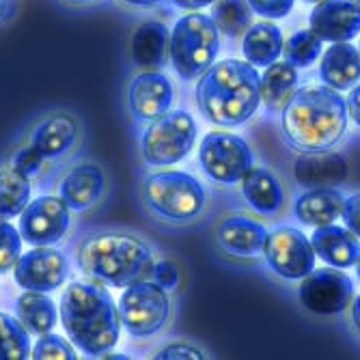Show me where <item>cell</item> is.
<instances>
[{
	"mask_svg": "<svg viewBox=\"0 0 360 360\" xmlns=\"http://www.w3.org/2000/svg\"><path fill=\"white\" fill-rule=\"evenodd\" d=\"M347 102L328 84H307L283 106V136L300 153L328 151L347 132Z\"/></svg>",
	"mask_w": 360,
	"mask_h": 360,
	"instance_id": "cell-1",
	"label": "cell"
},
{
	"mask_svg": "<svg viewBox=\"0 0 360 360\" xmlns=\"http://www.w3.org/2000/svg\"><path fill=\"white\" fill-rule=\"evenodd\" d=\"M70 207L60 196L44 194L20 214V233L30 246H54L70 231Z\"/></svg>",
	"mask_w": 360,
	"mask_h": 360,
	"instance_id": "cell-11",
	"label": "cell"
},
{
	"mask_svg": "<svg viewBox=\"0 0 360 360\" xmlns=\"http://www.w3.org/2000/svg\"><path fill=\"white\" fill-rule=\"evenodd\" d=\"M30 203V179L13 167L0 171V218H15Z\"/></svg>",
	"mask_w": 360,
	"mask_h": 360,
	"instance_id": "cell-28",
	"label": "cell"
},
{
	"mask_svg": "<svg viewBox=\"0 0 360 360\" xmlns=\"http://www.w3.org/2000/svg\"><path fill=\"white\" fill-rule=\"evenodd\" d=\"M196 106L207 121L222 127L246 123L261 106V76L248 60L222 58L196 82Z\"/></svg>",
	"mask_w": 360,
	"mask_h": 360,
	"instance_id": "cell-3",
	"label": "cell"
},
{
	"mask_svg": "<svg viewBox=\"0 0 360 360\" xmlns=\"http://www.w3.org/2000/svg\"><path fill=\"white\" fill-rule=\"evenodd\" d=\"M345 199L335 188H309L293 205V214L307 226L330 224L343 214Z\"/></svg>",
	"mask_w": 360,
	"mask_h": 360,
	"instance_id": "cell-24",
	"label": "cell"
},
{
	"mask_svg": "<svg viewBox=\"0 0 360 360\" xmlns=\"http://www.w3.org/2000/svg\"><path fill=\"white\" fill-rule=\"evenodd\" d=\"M171 30L165 22L147 20L132 35V58L141 70H160L167 65Z\"/></svg>",
	"mask_w": 360,
	"mask_h": 360,
	"instance_id": "cell-22",
	"label": "cell"
},
{
	"mask_svg": "<svg viewBox=\"0 0 360 360\" xmlns=\"http://www.w3.org/2000/svg\"><path fill=\"white\" fill-rule=\"evenodd\" d=\"M358 3H360V0H358Z\"/></svg>",
	"mask_w": 360,
	"mask_h": 360,
	"instance_id": "cell-47",
	"label": "cell"
},
{
	"mask_svg": "<svg viewBox=\"0 0 360 360\" xmlns=\"http://www.w3.org/2000/svg\"><path fill=\"white\" fill-rule=\"evenodd\" d=\"M356 274H358V278H360V257H358V261H356Z\"/></svg>",
	"mask_w": 360,
	"mask_h": 360,
	"instance_id": "cell-44",
	"label": "cell"
},
{
	"mask_svg": "<svg viewBox=\"0 0 360 360\" xmlns=\"http://www.w3.org/2000/svg\"><path fill=\"white\" fill-rule=\"evenodd\" d=\"M171 3L179 9H186V11H199V9L214 5L216 0H171Z\"/></svg>",
	"mask_w": 360,
	"mask_h": 360,
	"instance_id": "cell-40",
	"label": "cell"
},
{
	"mask_svg": "<svg viewBox=\"0 0 360 360\" xmlns=\"http://www.w3.org/2000/svg\"><path fill=\"white\" fill-rule=\"evenodd\" d=\"M321 39L315 35L311 28L298 30L285 41L283 46V56L293 68H311V65L319 58L321 54Z\"/></svg>",
	"mask_w": 360,
	"mask_h": 360,
	"instance_id": "cell-31",
	"label": "cell"
},
{
	"mask_svg": "<svg viewBox=\"0 0 360 360\" xmlns=\"http://www.w3.org/2000/svg\"><path fill=\"white\" fill-rule=\"evenodd\" d=\"M347 112H349V119L360 127V84L354 86L347 95Z\"/></svg>",
	"mask_w": 360,
	"mask_h": 360,
	"instance_id": "cell-39",
	"label": "cell"
},
{
	"mask_svg": "<svg viewBox=\"0 0 360 360\" xmlns=\"http://www.w3.org/2000/svg\"><path fill=\"white\" fill-rule=\"evenodd\" d=\"M125 5H132V7H155L160 3H165V0H123Z\"/></svg>",
	"mask_w": 360,
	"mask_h": 360,
	"instance_id": "cell-41",
	"label": "cell"
},
{
	"mask_svg": "<svg viewBox=\"0 0 360 360\" xmlns=\"http://www.w3.org/2000/svg\"><path fill=\"white\" fill-rule=\"evenodd\" d=\"M32 358L35 360H76V349L70 341H65L60 335L46 333L32 347Z\"/></svg>",
	"mask_w": 360,
	"mask_h": 360,
	"instance_id": "cell-33",
	"label": "cell"
},
{
	"mask_svg": "<svg viewBox=\"0 0 360 360\" xmlns=\"http://www.w3.org/2000/svg\"><path fill=\"white\" fill-rule=\"evenodd\" d=\"M78 141V123L68 112H52L32 129L30 145L39 149L46 160L68 155Z\"/></svg>",
	"mask_w": 360,
	"mask_h": 360,
	"instance_id": "cell-19",
	"label": "cell"
},
{
	"mask_svg": "<svg viewBox=\"0 0 360 360\" xmlns=\"http://www.w3.org/2000/svg\"><path fill=\"white\" fill-rule=\"evenodd\" d=\"M319 76L323 84L335 91H347L360 80V50L349 41L333 44L319 63Z\"/></svg>",
	"mask_w": 360,
	"mask_h": 360,
	"instance_id": "cell-23",
	"label": "cell"
},
{
	"mask_svg": "<svg viewBox=\"0 0 360 360\" xmlns=\"http://www.w3.org/2000/svg\"><path fill=\"white\" fill-rule=\"evenodd\" d=\"M106 192V175L95 165H78L60 181V199L74 212L91 210Z\"/></svg>",
	"mask_w": 360,
	"mask_h": 360,
	"instance_id": "cell-18",
	"label": "cell"
},
{
	"mask_svg": "<svg viewBox=\"0 0 360 360\" xmlns=\"http://www.w3.org/2000/svg\"><path fill=\"white\" fill-rule=\"evenodd\" d=\"M293 177L304 188H333L347 177V162L333 151L302 153L293 167Z\"/></svg>",
	"mask_w": 360,
	"mask_h": 360,
	"instance_id": "cell-20",
	"label": "cell"
},
{
	"mask_svg": "<svg viewBox=\"0 0 360 360\" xmlns=\"http://www.w3.org/2000/svg\"><path fill=\"white\" fill-rule=\"evenodd\" d=\"M78 268L102 285L127 287L151 276V248L132 233H95L78 248Z\"/></svg>",
	"mask_w": 360,
	"mask_h": 360,
	"instance_id": "cell-4",
	"label": "cell"
},
{
	"mask_svg": "<svg viewBox=\"0 0 360 360\" xmlns=\"http://www.w3.org/2000/svg\"><path fill=\"white\" fill-rule=\"evenodd\" d=\"M60 321L70 341L86 356H104L121 335V315L102 285L72 281L60 296Z\"/></svg>",
	"mask_w": 360,
	"mask_h": 360,
	"instance_id": "cell-2",
	"label": "cell"
},
{
	"mask_svg": "<svg viewBox=\"0 0 360 360\" xmlns=\"http://www.w3.org/2000/svg\"><path fill=\"white\" fill-rule=\"evenodd\" d=\"M220 52V30L212 15L192 11L181 15L171 30L169 56L181 80L201 78Z\"/></svg>",
	"mask_w": 360,
	"mask_h": 360,
	"instance_id": "cell-5",
	"label": "cell"
},
{
	"mask_svg": "<svg viewBox=\"0 0 360 360\" xmlns=\"http://www.w3.org/2000/svg\"><path fill=\"white\" fill-rule=\"evenodd\" d=\"M304 3H315L317 5V3H321V0H304Z\"/></svg>",
	"mask_w": 360,
	"mask_h": 360,
	"instance_id": "cell-46",
	"label": "cell"
},
{
	"mask_svg": "<svg viewBox=\"0 0 360 360\" xmlns=\"http://www.w3.org/2000/svg\"><path fill=\"white\" fill-rule=\"evenodd\" d=\"M22 233L9 220L0 218V274H7L15 268L22 257Z\"/></svg>",
	"mask_w": 360,
	"mask_h": 360,
	"instance_id": "cell-32",
	"label": "cell"
},
{
	"mask_svg": "<svg viewBox=\"0 0 360 360\" xmlns=\"http://www.w3.org/2000/svg\"><path fill=\"white\" fill-rule=\"evenodd\" d=\"M70 3H89V0H70Z\"/></svg>",
	"mask_w": 360,
	"mask_h": 360,
	"instance_id": "cell-45",
	"label": "cell"
},
{
	"mask_svg": "<svg viewBox=\"0 0 360 360\" xmlns=\"http://www.w3.org/2000/svg\"><path fill=\"white\" fill-rule=\"evenodd\" d=\"M242 196L244 201L264 216H276L285 205V188L281 179L264 169V167H252L242 177Z\"/></svg>",
	"mask_w": 360,
	"mask_h": 360,
	"instance_id": "cell-21",
	"label": "cell"
},
{
	"mask_svg": "<svg viewBox=\"0 0 360 360\" xmlns=\"http://www.w3.org/2000/svg\"><path fill=\"white\" fill-rule=\"evenodd\" d=\"M214 236H216V244L226 255L238 259H252L264 255L268 229L255 218L236 214L220 220Z\"/></svg>",
	"mask_w": 360,
	"mask_h": 360,
	"instance_id": "cell-16",
	"label": "cell"
},
{
	"mask_svg": "<svg viewBox=\"0 0 360 360\" xmlns=\"http://www.w3.org/2000/svg\"><path fill=\"white\" fill-rule=\"evenodd\" d=\"M70 274V261L52 246H32L13 268V278L22 289L50 293L58 289Z\"/></svg>",
	"mask_w": 360,
	"mask_h": 360,
	"instance_id": "cell-13",
	"label": "cell"
},
{
	"mask_svg": "<svg viewBox=\"0 0 360 360\" xmlns=\"http://www.w3.org/2000/svg\"><path fill=\"white\" fill-rule=\"evenodd\" d=\"M264 255L274 274L287 281H302L315 270V248L300 229L276 226L268 231Z\"/></svg>",
	"mask_w": 360,
	"mask_h": 360,
	"instance_id": "cell-10",
	"label": "cell"
},
{
	"mask_svg": "<svg viewBox=\"0 0 360 360\" xmlns=\"http://www.w3.org/2000/svg\"><path fill=\"white\" fill-rule=\"evenodd\" d=\"M175 102L173 82L158 70H147L132 78L127 89V106L141 121H153L169 112Z\"/></svg>",
	"mask_w": 360,
	"mask_h": 360,
	"instance_id": "cell-14",
	"label": "cell"
},
{
	"mask_svg": "<svg viewBox=\"0 0 360 360\" xmlns=\"http://www.w3.org/2000/svg\"><path fill=\"white\" fill-rule=\"evenodd\" d=\"M44 153L39 151V149H35L32 145H28V147H22L15 155H13V160H11V167L18 171V173H22L24 177H28V179H32V177H37L39 175V171H41V167H44Z\"/></svg>",
	"mask_w": 360,
	"mask_h": 360,
	"instance_id": "cell-34",
	"label": "cell"
},
{
	"mask_svg": "<svg viewBox=\"0 0 360 360\" xmlns=\"http://www.w3.org/2000/svg\"><path fill=\"white\" fill-rule=\"evenodd\" d=\"M309 26L321 41H352L360 35L358 0H321L309 18Z\"/></svg>",
	"mask_w": 360,
	"mask_h": 360,
	"instance_id": "cell-15",
	"label": "cell"
},
{
	"mask_svg": "<svg viewBox=\"0 0 360 360\" xmlns=\"http://www.w3.org/2000/svg\"><path fill=\"white\" fill-rule=\"evenodd\" d=\"M341 216H343V222H345V226L349 229V231L360 238V192L347 196Z\"/></svg>",
	"mask_w": 360,
	"mask_h": 360,
	"instance_id": "cell-38",
	"label": "cell"
},
{
	"mask_svg": "<svg viewBox=\"0 0 360 360\" xmlns=\"http://www.w3.org/2000/svg\"><path fill=\"white\" fill-rule=\"evenodd\" d=\"M311 244L315 248V255L326 266L333 268H352L360 257V238L354 236L347 226H339L333 222L315 226Z\"/></svg>",
	"mask_w": 360,
	"mask_h": 360,
	"instance_id": "cell-17",
	"label": "cell"
},
{
	"mask_svg": "<svg viewBox=\"0 0 360 360\" xmlns=\"http://www.w3.org/2000/svg\"><path fill=\"white\" fill-rule=\"evenodd\" d=\"M300 302L315 315H339L354 298V283L341 268L313 270L300 283Z\"/></svg>",
	"mask_w": 360,
	"mask_h": 360,
	"instance_id": "cell-12",
	"label": "cell"
},
{
	"mask_svg": "<svg viewBox=\"0 0 360 360\" xmlns=\"http://www.w3.org/2000/svg\"><path fill=\"white\" fill-rule=\"evenodd\" d=\"M30 356V333L9 313L0 311V360H24Z\"/></svg>",
	"mask_w": 360,
	"mask_h": 360,
	"instance_id": "cell-30",
	"label": "cell"
},
{
	"mask_svg": "<svg viewBox=\"0 0 360 360\" xmlns=\"http://www.w3.org/2000/svg\"><path fill=\"white\" fill-rule=\"evenodd\" d=\"M252 13L248 0H216L212 5V20L229 39L244 35L252 24Z\"/></svg>",
	"mask_w": 360,
	"mask_h": 360,
	"instance_id": "cell-29",
	"label": "cell"
},
{
	"mask_svg": "<svg viewBox=\"0 0 360 360\" xmlns=\"http://www.w3.org/2000/svg\"><path fill=\"white\" fill-rule=\"evenodd\" d=\"M153 358H155V360H179V358L201 360V358H205V354H203L201 349L192 347V345L177 343V345H169V347H165V349H160Z\"/></svg>",
	"mask_w": 360,
	"mask_h": 360,
	"instance_id": "cell-37",
	"label": "cell"
},
{
	"mask_svg": "<svg viewBox=\"0 0 360 360\" xmlns=\"http://www.w3.org/2000/svg\"><path fill=\"white\" fill-rule=\"evenodd\" d=\"M155 285H160L162 289L167 291H175L179 287V270L173 261L169 259H160V261H153V268H151V276H149Z\"/></svg>",
	"mask_w": 360,
	"mask_h": 360,
	"instance_id": "cell-35",
	"label": "cell"
},
{
	"mask_svg": "<svg viewBox=\"0 0 360 360\" xmlns=\"http://www.w3.org/2000/svg\"><path fill=\"white\" fill-rule=\"evenodd\" d=\"M296 0H248L252 11L266 20H283L291 13Z\"/></svg>",
	"mask_w": 360,
	"mask_h": 360,
	"instance_id": "cell-36",
	"label": "cell"
},
{
	"mask_svg": "<svg viewBox=\"0 0 360 360\" xmlns=\"http://www.w3.org/2000/svg\"><path fill=\"white\" fill-rule=\"evenodd\" d=\"M5 11H7V0H0V18H3Z\"/></svg>",
	"mask_w": 360,
	"mask_h": 360,
	"instance_id": "cell-43",
	"label": "cell"
},
{
	"mask_svg": "<svg viewBox=\"0 0 360 360\" xmlns=\"http://www.w3.org/2000/svg\"><path fill=\"white\" fill-rule=\"evenodd\" d=\"M15 311L30 335H46L56 326V307L44 291L24 289L15 302Z\"/></svg>",
	"mask_w": 360,
	"mask_h": 360,
	"instance_id": "cell-26",
	"label": "cell"
},
{
	"mask_svg": "<svg viewBox=\"0 0 360 360\" xmlns=\"http://www.w3.org/2000/svg\"><path fill=\"white\" fill-rule=\"evenodd\" d=\"M298 84V68L291 63H272L261 76V100L268 106V110H278L285 106L287 97Z\"/></svg>",
	"mask_w": 360,
	"mask_h": 360,
	"instance_id": "cell-27",
	"label": "cell"
},
{
	"mask_svg": "<svg viewBox=\"0 0 360 360\" xmlns=\"http://www.w3.org/2000/svg\"><path fill=\"white\" fill-rule=\"evenodd\" d=\"M283 32L274 22L250 24L242 37V54L255 68H268L283 54Z\"/></svg>",
	"mask_w": 360,
	"mask_h": 360,
	"instance_id": "cell-25",
	"label": "cell"
},
{
	"mask_svg": "<svg viewBox=\"0 0 360 360\" xmlns=\"http://www.w3.org/2000/svg\"><path fill=\"white\" fill-rule=\"evenodd\" d=\"M199 162L205 175L224 186L240 184L242 177L255 167V158L250 145L229 132H212L201 141Z\"/></svg>",
	"mask_w": 360,
	"mask_h": 360,
	"instance_id": "cell-9",
	"label": "cell"
},
{
	"mask_svg": "<svg viewBox=\"0 0 360 360\" xmlns=\"http://www.w3.org/2000/svg\"><path fill=\"white\" fill-rule=\"evenodd\" d=\"M199 127L190 112L169 110L162 117L153 119L145 129L141 149L147 165L151 167H173L192 151L196 143Z\"/></svg>",
	"mask_w": 360,
	"mask_h": 360,
	"instance_id": "cell-7",
	"label": "cell"
},
{
	"mask_svg": "<svg viewBox=\"0 0 360 360\" xmlns=\"http://www.w3.org/2000/svg\"><path fill=\"white\" fill-rule=\"evenodd\" d=\"M143 201L162 220L192 222L207 207V190L190 173L160 171L145 177Z\"/></svg>",
	"mask_w": 360,
	"mask_h": 360,
	"instance_id": "cell-6",
	"label": "cell"
},
{
	"mask_svg": "<svg viewBox=\"0 0 360 360\" xmlns=\"http://www.w3.org/2000/svg\"><path fill=\"white\" fill-rule=\"evenodd\" d=\"M119 315L123 328L132 337H151L165 328L171 317L169 293L153 281H136L125 287L119 300Z\"/></svg>",
	"mask_w": 360,
	"mask_h": 360,
	"instance_id": "cell-8",
	"label": "cell"
},
{
	"mask_svg": "<svg viewBox=\"0 0 360 360\" xmlns=\"http://www.w3.org/2000/svg\"><path fill=\"white\" fill-rule=\"evenodd\" d=\"M352 321L356 326V330L360 333V296L352 302Z\"/></svg>",
	"mask_w": 360,
	"mask_h": 360,
	"instance_id": "cell-42",
	"label": "cell"
}]
</instances>
